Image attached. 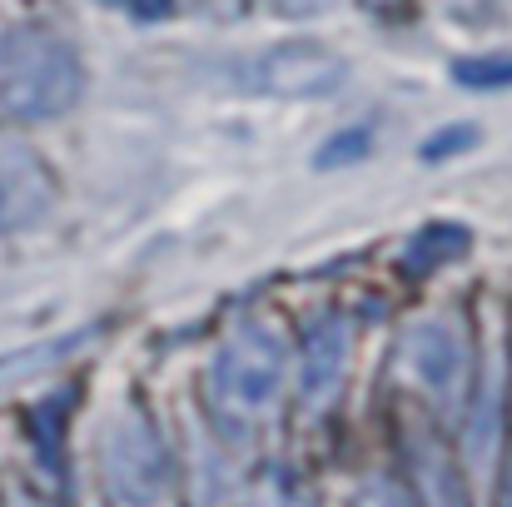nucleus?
<instances>
[{"label": "nucleus", "instance_id": "f8f14e48", "mask_svg": "<svg viewBox=\"0 0 512 507\" xmlns=\"http://www.w3.org/2000/svg\"><path fill=\"white\" fill-rule=\"evenodd\" d=\"M353 507H413V498H408L398 483H388V478H383V483H368V488L358 493V503Z\"/></svg>", "mask_w": 512, "mask_h": 507}, {"label": "nucleus", "instance_id": "1a4fd4ad", "mask_svg": "<svg viewBox=\"0 0 512 507\" xmlns=\"http://www.w3.org/2000/svg\"><path fill=\"white\" fill-rule=\"evenodd\" d=\"M453 80H458L463 90H483V95L512 90V50H493V55H468V60H458V65H453Z\"/></svg>", "mask_w": 512, "mask_h": 507}, {"label": "nucleus", "instance_id": "6e6552de", "mask_svg": "<svg viewBox=\"0 0 512 507\" xmlns=\"http://www.w3.org/2000/svg\"><path fill=\"white\" fill-rule=\"evenodd\" d=\"M463 249H468V229H458V224H433V229H423V234L413 239L408 269H413V274H418V269H438V264L458 259Z\"/></svg>", "mask_w": 512, "mask_h": 507}, {"label": "nucleus", "instance_id": "7ed1b4c3", "mask_svg": "<svg viewBox=\"0 0 512 507\" xmlns=\"http://www.w3.org/2000/svg\"><path fill=\"white\" fill-rule=\"evenodd\" d=\"M100 473L115 507H165L174 493V458L160 423L145 408H120L100 438Z\"/></svg>", "mask_w": 512, "mask_h": 507}, {"label": "nucleus", "instance_id": "20e7f679", "mask_svg": "<svg viewBox=\"0 0 512 507\" xmlns=\"http://www.w3.org/2000/svg\"><path fill=\"white\" fill-rule=\"evenodd\" d=\"M343 80H348L343 55L319 40H284L239 65V85L274 100H329L343 90Z\"/></svg>", "mask_w": 512, "mask_h": 507}, {"label": "nucleus", "instance_id": "423d86ee", "mask_svg": "<svg viewBox=\"0 0 512 507\" xmlns=\"http://www.w3.org/2000/svg\"><path fill=\"white\" fill-rule=\"evenodd\" d=\"M55 174L20 135L0 130V234L35 229L55 209Z\"/></svg>", "mask_w": 512, "mask_h": 507}, {"label": "nucleus", "instance_id": "4468645a", "mask_svg": "<svg viewBox=\"0 0 512 507\" xmlns=\"http://www.w3.org/2000/svg\"><path fill=\"white\" fill-rule=\"evenodd\" d=\"M498 507H512V473H508V483H503V503Z\"/></svg>", "mask_w": 512, "mask_h": 507}, {"label": "nucleus", "instance_id": "ddd939ff", "mask_svg": "<svg viewBox=\"0 0 512 507\" xmlns=\"http://www.w3.org/2000/svg\"><path fill=\"white\" fill-rule=\"evenodd\" d=\"M115 5H125V10H135V15H160L170 0H115Z\"/></svg>", "mask_w": 512, "mask_h": 507}, {"label": "nucleus", "instance_id": "9d476101", "mask_svg": "<svg viewBox=\"0 0 512 507\" xmlns=\"http://www.w3.org/2000/svg\"><path fill=\"white\" fill-rule=\"evenodd\" d=\"M478 145V130L473 125H443V130H433L423 145H418V160L423 165H448V160H458L463 150H473Z\"/></svg>", "mask_w": 512, "mask_h": 507}, {"label": "nucleus", "instance_id": "f257e3e1", "mask_svg": "<svg viewBox=\"0 0 512 507\" xmlns=\"http://www.w3.org/2000/svg\"><path fill=\"white\" fill-rule=\"evenodd\" d=\"M85 95V60L75 40L45 20L0 30V120L45 125L75 110Z\"/></svg>", "mask_w": 512, "mask_h": 507}, {"label": "nucleus", "instance_id": "39448f33", "mask_svg": "<svg viewBox=\"0 0 512 507\" xmlns=\"http://www.w3.org/2000/svg\"><path fill=\"white\" fill-rule=\"evenodd\" d=\"M398 368L413 378L418 393L448 403L468 378V343L448 319H418L398 343Z\"/></svg>", "mask_w": 512, "mask_h": 507}, {"label": "nucleus", "instance_id": "0eeeda50", "mask_svg": "<svg viewBox=\"0 0 512 507\" xmlns=\"http://www.w3.org/2000/svg\"><path fill=\"white\" fill-rule=\"evenodd\" d=\"M343 368H348V329L329 314L304 338V408L309 413H324L334 403Z\"/></svg>", "mask_w": 512, "mask_h": 507}, {"label": "nucleus", "instance_id": "f03ea898", "mask_svg": "<svg viewBox=\"0 0 512 507\" xmlns=\"http://www.w3.org/2000/svg\"><path fill=\"white\" fill-rule=\"evenodd\" d=\"M289 378V343L269 319L234 324L209 358V403L224 423H254Z\"/></svg>", "mask_w": 512, "mask_h": 507}, {"label": "nucleus", "instance_id": "9b49d317", "mask_svg": "<svg viewBox=\"0 0 512 507\" xmlns=\"http://www.w3.org/2000/svg\"><path fill=\"white\" fill-rule=\"evenodd\" d=\"M368 145H373V130H368V125L339 130V135H329V140H324V150H319V169L353 165V160H363V155H368Z\"/></svg>", "mask_w": 512, "mask_h": 507}]
</instances>
